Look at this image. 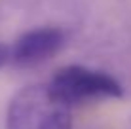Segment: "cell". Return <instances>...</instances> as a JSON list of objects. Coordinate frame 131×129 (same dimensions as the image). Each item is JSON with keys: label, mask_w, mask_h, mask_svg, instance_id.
Here are the masks:
<instances>
[{"label": "cell", "mask_w": 131, "mask_h": 129, "mask_svg": "<svg viewBox=\"0 0 131 129\" xmlns=\"http://www.w3.org/2000/svg\"><path fill=\"white\" fill-rule=\"evenodd\" d=\"M6 129H72V106L51 86H27L8 104Z\"/></svg>", "instance_id": "6da1fadb"}, {"label": "cell", "mask_w": 131, "mask_h": 129, "mask_svg": "<svg viewBox=\"0 0 131 129\" xmlns=\"http://www.w3.org/2000/svg\"><path fill=\"white\" fill-rule=\"evenodd\" d=\"M8 63H12V48L8 44L0 42V68L6 66Z\"/></svg>", "instance_id": "277c9868"}, {"label": "cell", "mask_w": 131, "mask_h": 129, "mask_svg": "<svg viewBox=\"0 0 131 129\" xmlns=\"http://www.w3.org/2000/svg\"><path fill=\"white\" fill-rule=\"evenodd\" d=\"M49 86L70 106L88 101L124 97V87L114 76L82 65H69L59 68L53 74Z\"/></svg>", "instance_id": "7a4b0ae2"}, {"label": "cell", "mask_w": 131, "mask_h": 129, "mask_svg": "<svg viewBox=\"0 0 131 129\" xmlns=\"http://www.w3.org/2000/svg\"><path fill=\"white\" fill-rule=\"evenodd\" d=\"M65 46V32L59 27H36L23 32L12 46V63L19 68H32L51 61Z\"/></svg>", "instance_id": "3957f363"}]
</instances>
